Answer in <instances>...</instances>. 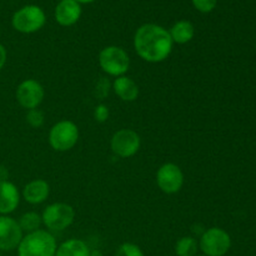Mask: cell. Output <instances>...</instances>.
<instances>
[{"instance_id": "obj_1", "label": "cell", "mask_w": 256, "mask_h": 256, "mask_svg": "<svg viewBox=\"0 0 256 256\" xmlns=\"http://www.w3.org/2000/svg\"><path fill=\"white\" fill-rule=\"evenodd\" d=\"M169 30L158 24H144L134 35L136 54L148 62H162L169 58L172 50Z\"/></svg>"}, {"instance_id": "obj_2", "label": "cell", "mask_w": 256, "mask_h": 256, "mask_svg": "<svg viewBox=\"0 0 256 256\" xmlns=\"http://www.w3.org/2000/svg\"><path fill=\"white\" fill-rule=\"evenodd\" d=\"M56 249L54 235L39 229L22 236L18 246V256H55Z\"/></svg>"}, {"instance_id": "obj_3", "label": "cell", "mask_w": 256, "mask_h": 256, "mask_svg": "<svg viewBox=\"0 0 256 256\" xmlns=\"http://www.w3.org/2000/svg\"><path fill=\"white\" fill-rule=\"evenodd\" d=\"M99 65L108 75L122 76L130 68V58L122 48L110 45L99 52Z\"/></svg>"}, {"instance_id": "obj_4", "label": "cell", "mask_w": 256, "mask_h": 256, "mask_svg": "<svg viewBox=\"0 0 256 256\" xmlns=\"http://www.w3.org/2000/svg\"><path fill=\"white\" fill-rule=\"evenodd\" d=\"M79 140V129L70 120H62L52 125L49 132V144L55 152H69Z\"/></svg>"}, {"instance_id": "obj_5", "label": "cell", "mask_w": 256, "mask_h": 256, "mask_svg": "<svg viewBox=\"0 0 256 256\" xmlns=\"http://www.w3.org/2000/svg\"><path fill=\"white\" fill-rule=\"evenodd\" d=\"M44 10L38 5H26L16 10L12 18V25L16 32L32 34L42 29L45 24Z\"/></svg>"}, {"instance_id": "obj_6", "label": "cell", "mask_w": 256, "mask_h": 256, "mask_svg": "<svg viewBox=\"0 0 256 256\" xmlns=\"http://www.w3.org/2000/svg\"><path fill=\"white\" fill-rule=\"evenodd\" d=\"M75 212L72 205L54 202L44 209L42 214V224L52 232H62L74 222Z\"/></svg>"}, {"instance_id": "obj_7", "label": "cell", "mask_w": 256, "mask_h": 256, "mask_svg": "<svg viewBox=\"0 0 256 256\" xmlns=\"http://www.w3.org/2000/svg\"><path fill=\"white\" fill-rule=\"evenodd\" d=\"M232 248V238L222 228H210L200 236L199 249L205 256H224Z\"/></svg>"}, {"instance_id": "obj_8", "label": "cell", "mask_w": 256, "mask_h": 256, "mask_svg": "<svg viewBox=\"0 0 256 256\" xmlns=\"http://www.w3.org/2000/svg\"><path fill=\"white\" fill-rule=\"evenodd\" d=\"M142 139L139 134L132 129H120L115 132L110 140V148L116 156L128 159L139 152Z\"/></svg>"}, {"instance_id": "obj_9", "label": "cell", "mask_w": 256, "mask_h": 256, "mask_svg": "<svg viewBox=\"0 0 256 256\" xmlns=\"http://www.w3.org/2000/svg\"><path fill=\"white\" fill-rule=\"evenodd\" d=\"M156 184L165 194H176L184 185V174L176 164L166 162L158 170Z\"/></svg>"}, {"instance_id": "obj_10", "label": "cell", "mask_w": 256, "mask_h": 256, "mask_svg": "<svg viewBox=\"0 0 256 256\" xmlns=\"http://www.w3.org/2000/svg\"><path fill=\"white\" fill-rule=\"evenodd\" d=\"M44 88L38 80L26 79L16 88V100L24 109H36L44 100Z\"/></svg>"}, {"instance_id": "obj_11", "label": "cell", "mask_w": 256, "mask_h": 256, "mask_svg": "<svg viewBox=\"0 0 256 256\" xmlns=\"http://www.w3.org/2000/svg\"><path fill=\"white\" fill-rule=\"evenodd\" d=\"M22 239V230L19 222L12 218L2 215L0 216V250L12 252L18 249Z\"/></svg>"}, {"instance_id": "obj_12", "label": "cell", "mask_w": 256, "mask_h": 256, "mask_svg": "<svg viewBox=\"0 0 256 256\" xmlns=\"http://www.w3.org/2000/svg\"><path fill=\"white\" fill-rule=\"evenodd\" d=\"M55 20L62 26H72L82 16V5L75 0H62L55 8Z\"/></svg>"}, {"instance_id": "obj_13", "label": "cell", "mask_w": 256, "mask_h": 256, "mask_svg": "<svg viewBox=\"0 0 256 256\" xmlns=\"http://www.w3.org/2000/svg\"><path fill=\"white\" fill-rule=\"evenodd\" d=\"M20 202L18 188L10 182H0V214L8 215L15 212Z\"/></svg>"}, {"instance_id": "obj_14", "label": "cell", "mask_w": 256, "mask_h": 256, "mask_svg": "<svg viewBox=\"0 0 256 256\" xmlns=\"http://www.w3.org/2000/svg\"><path fill=\"white\" fill-rule=\"evenodd\" d=\"M50 194V186L48 182L42 179H35L28 182L22 189V198L26 202L32 205H38L44 202Z\"/></svg>"}, {"instance_id": "obj_15", "label": "cell", "mask_w": 256, "mask_h": 256, "mask_svg": "<svg viewBox=\"0 0 256 256\" xmlns=\"http://www.w3.org/2000/svg\"><path fill=\"white\" fill-rule=\"evenodd\" d=\"M112 89L122 102H135L139 96V86H138V84L132 79L125 76V75L116 78L114 80Z\"/></svg>"}, {"instance_id": "obj_16", "label": "cell", "mask_w": 256, "mask_h": 256, "mask_svg": "<svg viewBox=\"0 0 256 256\" xmlns=\"http://www.w3.org/2000/svg\"><path fill=\"white\" fill-rule=\"evenodd\" d=\"M172 42L184 45L192 42L195 35V28L189 20H179L169 30Z\"/></svg>"}, {"instance_id": "obj_17", "label": "cell", "mask_w": 256, "mask_h": 256, "mask_svg": "<svg viewBox=\"0 0 256 256\" xmlns=\"http://www.w3.org/2000/svg\"><path fill=\"white\" fill-rule=\"evenodd\" d=\"M89 246L86 242L79 239H70L58 246L55 256H90Z\"/></svg>"}, {"instance_id": "obj_18", "label": "cell", "mask_w": 256, "mask_h": 256, "mask_svg": "<svg viewBox=\"0 0 256 256\" xmlns=\"http://www.w3.org/2000/svg\"><path fill=\"white\" fill-rule=\"evenodd\" d=\"M199 244L192 236H182L175 244L176 256H196Z\"/></svg>"}, {"instance_id": "obj_19", "label": "cell", "mask_w": 256, "mask_h": 256, "mask_svg": "<svg viewBox=\"0 0 256 256\" xmlns=\"http://www.w3.org/2000/svg\"><path fill=\"white\" fill-rule=\"evenodd\" d=\"M19 226L20 229L22 230V232H36V230L40 229L42 224V215H39L38 212H25L20 216L19 219Z\"/></svg>"}, {"instance_id": "obj_20", "label": "cell", "mask_w": 256, "mask_h": 256, "mask_svg": "<svg viewBox=\"0 0 256 256\" xmlns=\"http://www.w3.org/2000/svg\"><path fill=\"white\" fill-rule=\"evenodd\" d=\"M115 256H144V252L138 245L132 242H124L118 248Z\"/></svg>"}, {"instance_id": "obj_21", "label": "cell", "mask_w": 256, "mask_h": 256, "mask_svg": "<svg viewBox=\"0 0 256 256\" xmlns=\"http://www.w3.org/2000/svg\"><path fill=\"white\" fill-rule=\"evenodd\" d=\"M44 114H42V110L39 109H32L28 110L26 114V122L32 128H40L44 124Z\"/></svg>"}, {"instance_id": "obj_22", "label": "cell", "mask_w": 256, "mask_h": 256, "mask_svg": "<svg viewBox=\"0 0 256 256\" xmlns=\"http://www.w3.org/2000/svg\"><path fill=\"white\" fill-rule=\"evenodd\" d=\"M195 9L200 12H210L215 9L218 0H192Z\"/></svg>"}, {"instance_id": "obj_23", "label": "cell", "mask_w": 256, "mask_h": 256, "mask_svg": "<svg viewBox=\"0 0 256 256\" xmlns=\"http://www.w3.org/2000/svg\"><path fill=\"white\" fill-rule=\"evenodd\" d=\"M110 92V82L106 78H100V80L98 82L96 88H95V95H96L99 99H105V98L109 95Z\"/></svg>"}, {"instance_id": "obj_24", "label": "cell", "mask_w": 256, "mask_h": 256, "mask_svg": "<svg viewBox=\"0 0 256 256\" xmlns=\"http://www.w3.org/2000/svg\"><path fill=\"white\" fill-rule=\"evenodd\" d=\"M109 108L104 104L96 105V108L94 109V119L98 122H105L109 119Z\"/></svg>"}, {"instance_id": "obj_25", "label": "cell", "mask_w": 256, "mask_h": 256, "mask_svg": "<svg viewBox=\"0 0 256 256\" xmlns=\"http://www.w3.org/2000/svg\"><path fill=\"white\" fill-rule=\"evenodd\" d=\"M6 58H8V52L6 49L2 44H0V70L4 68L5 62H6Z\"/></svg>"}, {"instance_id": "obj_26", "label": "cell", "mask_w": 256, "mask_h": 256, "mask_svg": "<svg viewBox=\"0 0 256 256\" xmlns=\"http://www.w3.org/2000/svg\"><path fill=\"white\" fill-rule=\"evenodd\" d=\"M8 176H9V172H8L6 168L0 165V182H8Z\"/></svg>"}, {"instance_id": "obj_27", "label": "cell", "mask_w": 256, "mask_h": 256, "mask_svg": "<svg viewBox=\"0 0 256 256\" xmlns=\"http://www.w3.org/2000/svg\"><path fill=\"white\" fill-rule=\"evenodd\" d=\"M75 2H78L79 4H90V2H95V0H75Z\"/></svg>"}, {"instance_id": "obj_28", "label": "cell", "mask_w": 256, "mask_h": 256, "mask_svg": "<svg viewBox=\"0 0 256 256\" xmlns=\"http://www.w3.org/2000/svg\"><path fill=\"white\" fill-rule=\"evenodd\" d=\"M90 256H102V254L99 250H94V252H90Z\"/></svg>"}, {"instance_id": "obj_29", "label": "cell", "mask_w": 256, "mask_h": 256, "mask_svg": "<svg viewBox=\"0 0 256 256\" xmlns=\"http://www.w3.org/2000/svg\"><path fill=\"white\" fill-rule=\"evenodd\" d=\"M196 256H205V255H196Z\"/></svg>"}]
</instances>
